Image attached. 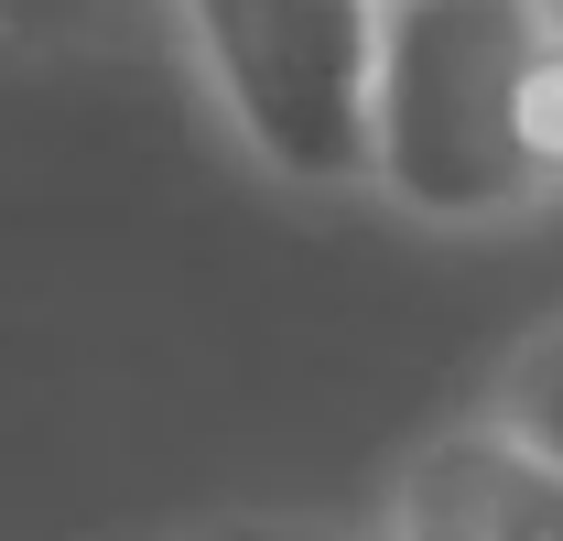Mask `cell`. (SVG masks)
I'll list each match as a JSON object with an SVG mask.
<instances>
[{
  "label": "cell",
  "instance_id": "cell-1",
  "mask_svg": "<svg viewBox=\"0 0 563 541\" xmlns=\"http://www.w3.org/2000/svg\"><path fill=\"white\" fill-rule=\"evenodd\" d=\"M542 44H553V0H379L368 185L433 228H488L542 206L520 152V87Z\"/></svg>",
  "mask_w": 563,
  "mask_h": 541
},
{
  "label": "cell",
  "instance_id": "cell-2",
  "mask_svg": "<svg viewBox=\"0 0 563 541\" xmlns=\"http://www.w3.org/2000/svg\"><path fill=\"white\" fill-rule=\"evenodd\" d=\"M185 55L207 76L217 120L239 152L303 185V196H347L368 185L379 141V0H163Z\"/></svg>",
  "mask_w": 563,
  "mask_h": 541
},
{
  "label": "cell",
  "instance_id": "cell-3",
  "mask_svg": "<svg viewBox=\"0 0 563 541\" xmlns=\"http://www.w3.org/2000/svg\"><path fill=\"white\" fill-rule=\"evenodd\" d=\"M379 541H563V466L498 411H466L422 433L412 466L390 476Z\"/></svg>",
  "mask_w": 563,
  "mask_h": 541
},
{
  "label": "cell",
  "instance_id": "cell-4",
  "mask_svg": "<svg viewBox=\"0 0 563 541\" xmlns=\"http://www.w3.org/2000/svg\"><path fill=\"white\" fill-rule=\"evenodd\" d=\"M488 411L498 422H520L542 455L563 466V314H542L531 336L498 357V379H488Z\"/></svg>",
  "mask_w": 563,
  "mask_h": 541
},
{
  "label": "cell",
  "instance_id": "cell-5",
  "mask_svg": "<svg viewBox=\"0 0 563 541\" xmlns=\"http://www.w3.org/2000/svg\"><path fill=\"white\" fill-rule=\"evenodd\" d=\"M520 152H531V185L563 196V22L542 44V66H531V87H520Z\"/></svg>",
  "mask_w": 563,
  "mask_h": 541
},
{
  "label": "cell",
  "instance_id": "cell-6",
  "mask_svg": "<svg viewBox=\"0 0 563 541\" xmlns=\"http://www.w3.org/2000/svg\"><path fill=\"white\" fill-rule=\"evenodd\" d=\"M131 0H0V44H98Z\"/></svg>",
  "mask_w": 563,
  "mask_h": 541
},
{
  "label": "cell",
  "instance_id": "cell-7",
  "mask_svg": "<svg viewBox=\"0 0 563 541\" xmlns=\"http://www.w3.org/2000/svg\"><path fill=\"white\" fill-rule=\"evenodd\" d=\"M228 541H292V531H228Z\"/></svg>",
  "mask_w": 563,
  "mask_h": 541
},
{
  "label": "cell",
  "instance_id": "cell-8",
  "mask_svg": "<svg viewBox=\"0 0 563 541\" xmlns=\"http://www.w3.org/2000/svg\"><path fill=\"white\" fill-rule=\"evenodd\" d=\"M553 22H563V0H553Z\"/></svg>",
  "mask_w": 563,
  "mask_h": 541
}]
</instances>
